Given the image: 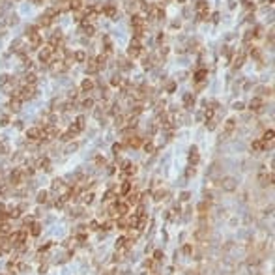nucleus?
Wrapping results in <instances>:
<instances>
[{"label": "nucleus", "instance_id": "nucleus-1", "mask_svg": "<svg viewBox=\"0 0 275 275\" xmlns=\"http://www.w3.org/2000/svg\"><path fill=\"white\" fill-rule=\"evenodd\" d=\"M219 185H221L223 191L232 193V191H236V189H238V180H236V178H230V176H227V178H223V180H221Z\"/></svg>", "mask_w": 275, "mask_h": 275}, {"label": "nucleus", "instance_id": "nucleus-2", "mask_svg": "<svg viewBox=\"0 0 275 275\" xmlns=\"http://www.w3.org/2000/svg\"><path fill=\"white\" fill-rule=\"evenodd\" d=\"M114 206H116V213H118V217H125L129 213V204L127 202H122V200H116L114 202Z\"/></svg>", "mask_w": 275, "mask_h": 275}, {"label": "nucleus", "instance_id": "nucleus-3", "mask_svg": "<svg viewBox=\"0 0 275 275\" xmlns=\"http://www.w3.org/2000/svg\"><path fill=\"white\" fill-rule=\"evenodd\" d=\"M210 234H211L210 227H200L199 230L195 232V239H196V242H206V239L210 238Z\"/></svg>", "mask_w": 275, "mask_h": 275}, {"label": "nucleus", "instance_id": "nucleus-4", "mask_svg": "<svg viewBox=\"0 0 275 275\" xmlns=\"http://www.w3.org/2000/svg\"><path fill=\"white\" fill-rule=\"evenodd\" d=\"M53 53H54V47H51V45L43 47V51L39 53V60L43 62V64H49V62H51V56H53Z\"/></svg>", "mask_w": 275, "mask_h": 275}, {"label": "nucleus", "instance_id": "nucleus-5", "mask_svg": "<svg viewBox=\"0 0 275 275\" xmlns=\"http://www.w3.org/2000/svg\"><path fill=\"white\" fill-rule=\"evenodd\" d=\"M10 183L11 185H21V183H23V170L13 168V172L10 174Z\"/></svg>", "mask_w": 275, "mask_h": 275}, {"label": "nucleus", "instance_id": "nucleus-6", "mask_svg": "<svg viewBox=\"0 0 275 275\" xmlns=\"http://www.w3.org/2000/svg\"><path fill=\"white\" fill-rule=\"evenodd\" d=\"M189 163H191L193 167L196 165V163H199V161H200V156H199V148H196V146H191V150H189Z\"/></svg>", "mask_w": 275, "mask_h": 275}, {"label": "nucleus", "instance_id": "nucleus-7", "mask_svg": "<svg viewBox=\"0 0 275 275\" xmlns=\"http://www.w3.org/2000/svg\"><path fill=\"white\" fill-rule=\"evenodd\" d=\"M41 135H43V133H41L39 127H30V129L26 131V139H28V140H39Z\"/></svg>", "mask_w": 275, "mask_h": 275}, {"label": "nucleus", "instance_id": "nucleus-8", "mask_svg": "<svg viewBox=\"0 0 275 275\" xmlns=\"http://www.w3.org/2000/svg\"><path fill=\"white\" fill-rule=\"evenodd\" d=\"M195 10H196V13H200V17L204 19L206 13H208V2H206V0H199L196 6H195Z\"/></svg>", "mask_w": 275, "mask_h": 275}, {"label": "nucleus", "instance_id": "nucleus-9", "mask_svg": "<svg viewBox=\"0 0 275 275\" xmlns=\"http://www.w3.org/2000/svg\"><path fill=\"white\" fill-rule=\"evenodd\" d=\"M234 129H236V120H234V118H228L227 124H225V135H223V137H228ZM223 137H221V139H223Z\"/></svg>", "mask_w": 275, "mask_h": 275}, {"label": "nucleus", "instance_id": "nucleus-10", "mask_svg": "<svg viewBox=\"0 0 275 275\" xmlns=\"http://www.w3.org/2000/svg\"><path fill=\"white\" fill-rule=\"evenodd\" d=\"M125 196H127L125 202H127L129 206H139V204H140V195L139 193H127Z\"/></svg>", "mask_w": 275, "mask_h": 275}, {"label": "nucleus", "instance_id": "nucleus-11", "mask_svg": "<svg viewBox=\"0 0 275 275\" xmlns=\"http://www.w3.org/2000/svg\"><path fill=\"white\" fill-rule=\"evenodd\" d=\"M262 105H264V101L260 99V97H253L251 103H249V109L255 110V112H258V110H262Z\"/></svg>", "mask_w": 275, "mask_h": 275}, {"label": "nucleus", "instance_id": "nucleus-12", "mask_svg": "<svg viewBox=\"0 0 275 275\" xmlns=\"http://www.w3.org/2000/svg\"><path fill=\"white\" fill-rule=\"evenodd\" d=\"M38 168H41V170L49 172V170H51V159H49V157H41V159H38Z\"/></svg>", "mask_w": 275, "mask_h": 275}, {"label": "nucleus", "instance_id": "nucleus-13", "mask_svg": "<svg viewBox=\"0 0 275 275\" xmlns=\"http://www.w3.org/2000/svg\"><path fill=\"white\" fill-rule=\"evenodd\" d=\"M125 146H129V148H139V146H142V139H139V137H129L127 140H125Z\"/></svg>", "mask_w": 275, "mask_h": 275}, {"label": "nucleus", "instance_id": "nucleus-14", "mask_svg": "<svg viewBox=\"0 0 275 275\" xmlns=\"http://www.w3.org/2000/svg\"><path fill=\"white\" fill-rule=\"evenodd\" d=\"M131 24L135 26V28H142L144 26V17L139 15V13H137V15H133L131 17Z\"/></svg>", "mask_w": 275, "mask_h": 275}, {"label": "nucleus", "instance_id": "nucleus-15", "mask_svg": "<svg viewBox=\"0 0 275 275\" xmlns=\"http://www.w3.org/2000/svg\"><path fill=\"white\" fill-rule=\"evenodd\" d=\"M131 189H133V183L131 182H124L122 185H120V195L125 196L127 193H131Z\"/></svg>", "mask_w": 275, "mask_h": 275}, {"label": "nucleus", "instance_id": "nucleus-16", "mask_svg": "<svg viewBox=\"0 0 275 275\" xmlns=\"http://www.w3.org/2000/svg\"><path fill=\"white\" fill-rule=\"evenodd\" d=\"M196 210H199V213H200V215H206V213H208V210H210V202L202 200L199 206H196Z\"/></svg>", "mask_w": 275, "mask_h": 275}, {"label": "nucleus", "instance_id": "nucleus-17", "mask_svg": "<svg viewBox=\"0 0 275 275\" xmlns=\"http://www.w3.org/2000/svg\"><path fill=\"white\" fill-rule=\"evenodd\" d=\"M92 88H94V81H92V79H84L82 84H81V90L82 92H90Z\"/></svg>", "mask_w": 275, "mask_h": 275}, {"label": "nucleus", "instance_id": "nucleus-18", "mask_svg": "<svg viewBox=\"0 0 275 275\" xmlns=\"http://www.w3.org/2000/svg\"><path fill=\"white\" fill-rule=\"evenodd\" d=\"M97 71H99V67H97L96 60H90L86 64V73H97Z\"/></svg>", "mask_w": 275, "mask_h": 275}, {"label": "nucleus", "instance_id": "nucleus-19", "mask_svg": "<svg viewBox=\"0 0 275 275\" xmlns=\"http://www.w3.org/2000/svg\"><path fill=\"white\" fill-rule=\"evenodd\" d=\"M10 109H11L13 112H17V110L21 109V99H19V97H13V99L10 101Z\"/></svg>", "mask_w": 275, "mask_h": 275}, {"label": "nucleus", "instance_id": "nucleus-20", "mask_svg": "<svg viewBox=\"0 0 275 275\" xmlns=\"http://www.w3.org/2000/svg\"><path fill=\"white\" fill-rule=\"evenodd\" d=\"M251 148H253V150H255V152H262V150H264V142H262V140H260V139H256V140H253Z\"/></svg>", "mask_w": 275, "mask_h": 275}, {"label": "nucleus", "instance_id": "nucleus-21", "mask_svg": "<svg viewBox=\"0 0 275 275\" xmlns=\"http://www.w3.org/2000/svg\"><path fill=\"white\" fill-rule=\"evenodd\" d=\"M183 103H185V107L189 109L191 105H195V96L193 94H185V96H183Z\"/></svg>", "mask_w": 275, "mask_h": 275}, {"label": "nucleus", "instance_id": "nucleus-22", "mask_svg": "<svg viewBox=\"0 0 275 275\" xmlns=\"http://www.w3.org/2000/svg\"><path fill=\"white\" fill-rule=\"evenodd\" d=\"M30 228H32V230H30L32 236H39V234H41V225H39V223H32Z\"/></svg>", "mask_w": 275, "mask_h": 275}, {"label": "nucleus", "instance_id": "nucleus-23", "mask_svg": "<svg viewBox=\"0 0 275 275\" xmlns=\"http://www.w3.org/2000/svg\"><path fill=\"white\" fill-rule=\"evenodd\" d=\"M165 196H167V191L159 189L157 193H153V200H156V202H161V200H165Z\"/></svg>", "mask_w": 275, "mask_h": 275}, {"label": "nucleus", "instance_id": "nucleus-24", "mask_svg": "<svg viewBox=\"0 0 275 275\" xmlns=\"http://www.w3.org/2000/svg\"><path fill=\"white\" fill-rule=\"evenodd\" d=\"M116 227L120 228V230H127L129 227H127V221L124 219V217H118V221H116Z\"/></svg>", "mask_w": 275, "mask_h": 275}, {"label": "nucleus", "instance_id": "nucleus-25", "mask_svg": "<svg viewBox=\"0 0 275 275\" xmlns=\"http://www.w3.org/2000/svg\"><path fill=\"white\" fill-rule=\"evenodd\" d=\"M125 243H127V238H125V236H120L116 239V249H125Z\"/></svg>", "mask_w": 275, "mask_h": 275}, {"label": "nucleus", "instance_id": "nucleus-26", "mask_svg": "<svg viewBox=\"0 0 275 275\" xmlns=\"http://www.w3.org/2000/svg\"><path fill=\"white\" fill-rule=\"evenodd\" d=\"M206 77H208V71H206V69H199V71L195 73V81H204Z\"/></svg>", "mask_w": 275, "mask_h": 275}, {"label": "nucleus", "instance_id": "nucleus-27", "mask_svg": "<svg viewBox=\"0 0 275 275\" xmlns=\"http://www.w3.org/2000/svg\"><path fill=\"white\" fill-rule=\"evenodd\" d=\"M99 228H101V230H105V232H109V230H112V228H114V223H112V221H105V223H101V225H99Z\"/></svg>", "mask_w": 275, "mask_h": 275}, {"label": "nucleus", "instance_id": "nucleus-28", "mask_svg": "<svg viewBox=\"0 0 275 275\" xmlns=\"http://www.w3.org/2000/svg\"><path fill=\"white\" fill-rule=\"evenodd\" d=\"M82 202L84 204H92V202H94V193H92V191L90 193H84L82 195Z\"/></svg>", "mask_w": 275, "mask_h": 275}, {"label": "nucleus", "instance_id": "nucleus-29", "mask_svg": "<svg viewBox=\"0 0 275 275\" xmlns=\"http://www.w3.org/2000/svg\"><path fill=\"white\" fill-rule=\"evenodd\" d=\"M47 195H49L47 191H39V193H38V199H36V200H38L39 204H43V202H47Z\"/></svg>", "mask_w": 275, "mask_h": 275}, {"label": "nucleus", "instance_id": "nucleus-30", "mask_svg": "<svg viewBox=\"0 0 275 275\" xmlns=\"http://www.w3.org/2000/svg\"><path fill=\"white\" fill-rule=\"evenodd\" d=\"M243 60H245V54L236 56V60H234V67H242V66H243Z\"/></svg>", "mask_w": 275, "mask_h": 275}, {"label": "nucleus", "instance_id": "nucleus-31", "mask_svg": "<svg viewBox=\"0 0 275 275\" xmlns=\"http://www.w3.org/2000/svg\"><path fill=\"white\" fill-rule=\"evenodd\" d=\"M82 6V0H69V8L71 10H79Z\"/></svg>", "mask_w": 275, "mask_h": 275}, {"label": "nucleus", "instance_id": "nucleus-32", "mask_svg": "<svg viewBox=\"0 0 275 275\" xmlns=\"http://www.w3.org/2000/svg\"><path fill=\"white\" fill-rule=\"evenodd\" d=\"M73 58H75L77 62H84V60H86V54H84V51H77Z\"/></svg>", "mask_w": 275, "mask_h": 275}, {"label": "nucleus", "instance_id": "nucleus-33", "mask_svg": "<svg viewBox=\"0 0 275 275\" xmlns=\"http://www.w3.org/2000/svg\"><path fill=\"white\" fill-rule=\"evenodd\" d=\"M96 64H97V67H105V64H107V56H97V60H96Z\"/></svg>", "mask_w": 275, "mask_h": 275}, {"label": "nucleus", "instance_id": "nucleus-34", "mask_svg": "<svg viewBox=\"0 0 275 275\" xmlns=\"http://www.w3.org/2000/svg\"><path fill=\"white\" fill-rule=\"evenodd\" d=\"M24 82L26 84H36V75H34V73H28L24 77Z\"/></svg>", "mask_w": 275, "mask_h": 275}, {"label": "nucleus", "instance_id": "nucleus-35", "mask_svg": "<svg viewBox=\"0 0 275 275\" xmlns=\"http://www.w3.org/2000/svg\"><path fill=\"white\" fill-rule=\"evenodd\" d=\"M182 253H183V255H191V253H193V245L191 243H185L182 247Z\"/></svg>", "mask_w": 275, "mask_h": 275}, {"label": "nucleus", "instance_id": "nucleus-36", "mask_svg": "<svg viewBox=\"0 0 275 275\" xmlns=\"http://www.w3.org/2000/svg\"><path fill=\"white\" fill-rule=\"evenodd\" d=\"M94 107V99H90V97H86V99L82 101V109H92Z\"/></svg>", "mask_w": 275, "mask_h": 275}, {"label": "nucleus", "instance_id": "nucleus-37", "mask_svg": "<svg viewBox=\"0 0 275 275\" xmlns=\"http://www.w3.org/2000/svg\"><path fill=\"white\" fill-rule=\"evenodd\" d=\"M39 24L41 26H49V24H51V19H49L47 15H41L39 17Z\"/></svg>", "mask_w": 275, "mask_h": 275}, {"label": "nucleus", "instance_id": "nucleus-38", "mask_svg": "<svg viewBox=\"0 0 275 275\" xmlns=\"http://www.w3.org/2000/svg\"><path fill=\"white\" fill-rule=\"evenodd\" d=\"M103 13L109 15V17H112V15H114V6H107V8H103Z\"/></svg>", "mask_w": 275, "mask_h": 275}, {"label": "nucleus", "instance_id": "nucleus-39", "mask_svg": "<svg viewBox=\"0 0 275 275\" xmlns=\"http://www.w3.org/2000/svg\"><path fill=\"white\" fill-rule=\"evenodd\" d=\"M124 122H125L124 116H116L114 118V125H116V127H124Z\"/></svg>", "mask_w": 275, "mask_h": 275}, {"label": "nucleus", "instance_id": "nucleus-40", "mask_svg": "<svg viewBox=\"0 0 275 275\" xmlns=\"http://www.w3.org/2000/svg\"><path fill=\"white\" fill-rule=\"evenodd\" d=\"M142 146H144V150H146L148 153H152V152H153V144H152V140H148V142H142Z\"/></svg>", "mask_w": 275, "mask_h": 275}, {"label": "nucleus", "instance_id": "nucleus-41", "mask_svg": "<svg viewBox=\"0 0 275 275\" xmlns=\"http://www.w3.org/2000/svg\"><path fill=\"white\" fill-rule=\"evenodd\" d=\"M77 148H79V142H73V144H69L64 152H66V153H71V152H75V150H77Z\"/></svg>", "mask_w": 275, "mask_h": 275}, {"label": "nucleus", "instance_id": "nucleus-42", "mask_svg": "<svg viewBox=\"0 0 275 275\" xmlns=\"http://www.w3.org/2000/svg\"><path fill=\"white\" fill-rule=\"evenodd\" d=\"M161 258H163V251L157 249L156 253H153V260H161Z\"/></svg>", "mask_w": 275, "mask_h": 275}, {"label": "nucleus", "instance_id": "nucleus-43", "mask_svg": "<svg viewBox=\"0 0 275 275\" xmlns=\"http://www.w3.org/2000/svg\"><path fill=\"white\" fill-rule=\"evenodd\" d=\"M75 124L79 125L81 129H84V116H79V118H77V122H75Z\"/></svg>", "mask_w": 275, "mask_h": 275}, {"label": "nucleus", "instance_id": "nucleus-44", "mask_svg": "<svg viewBox=\"0 0 275 275\" xmlns=\"http://www.w3.org/2000/svg\"><path fill=\"white\" fill-rule=\"evenodd\" d=\"M90 230H99V223H97V221H90Z\"/></svg>", "mask_w": 275, "mask_h": 275}, {"label": "nucleus", "instance_id": "nucleus-45", "mask_svg": "<svg viewBox=\"0 0 275 275\" xmlns=\"http://www.w3.org/2000/svg\"><path fill=\"white\" fill-rule=\"evenodd\" d=\"M195 172H196V170H195V167H189V168H187V172H185V176H187V178H191V176H195Z\"/></svg>", "mask_w": 275, "mask_h": 275}, {"label": "nucleus", "instance_id": "nucleus-46", "mask_svg": "<svg viewBox=\"0 0 275 275\" xmlns=\"http://www.w3.org/2000/svg\"><path fill=\"white\" fill-rule=\"evenodd\" d=\"M120 81H122V79H120V77H112V81H110V84H112V86H118V84H120Z\"/></svg>", "mask_w": 275, "mask_h": 275}, {"label": "nucleus", "instance_id": "nucleus-47", "mask_svg": "<svg viewBox=\"0 0 275 275\" xmlns=\"http://www.w3.org/2000/svg\"><path fill=\"white\" fill-rule=\"evenodd\" d=\"M206 127H208L210 131H211V129H215V122H213V120H210V122L206 124Z\"/></svg>", "mask_w": 275, "mask_h": 275}, {"label": "nucleus", "instance_id": "nucleus-48", "mask_svg": "<svg viewBox=\"0 0 275 275\" xmlns=\"http://www.w3.org/2000/svg\"><path fill=\"white\" fill-rule=\"evenodd\" d=\"M204 116H206V118H211V116H213V109H206V112H204Z\"/></svg>", "mask_w": 275, "mask_h": 275}, {"label": "nucleus", "instance_id": "nucleus-49", "mask_svg": "<svg viewBox=\"0 0 275 275\" xmlns=\"http://www.w3.org/2000/svg\"><path fill=\"white\" fill-rule=\"evenodd\" d=\"M112 196H114V193H112V191H107V193H105V199H103V200H110Z\"/></svg>", "mask_w": 275, "mask_h": 275}, {"label": "nucleus", "instance_id": "nucleus-50", "mask_svg": "<svg viewBox=\"0 0 275 275\" xmlns=\"http://www.w3.org/2000/svg\"><path fill=\"white\" fill-rule=\"evenodd\" d=\"M122 148H124L122 144H114V146H112V152H116V153H118L120 150H122Z\"/></svg>", "mask_w": 275, "mask_h": 275}, {"label": "nucleus", "instance_id": "nucleus-51", "mask_svg": "<svg viewBox=\"0 0 275 275\" xmlns=\"http://www.w3.org/2000/svg\"><path fill=\"white\" fill-rule=\"evenodd\" d=\"M234 109H236V110H243V103H239V101L234 103Z\"/></svg>", "mask_w": 275, "mask_h": 275}, {"label": "nucleus", "instance_id": "nucleus-52", "mask_svg": "<svg viewBox=\"0 0 275 275\" xmlns=\"http://www.w3.org/2000/svg\"><path fill=\"white\" fill-rule=\"evenodd\" d=\"M0 153H8V146L6 144H0Z\"/></svg>", "mask_w": 275, "mask_h": 275}, {"label": "nucleus", "instance_id": "nucleus-53", "mask_svg": "<svg viewBox=\"0 0 275 275\" xmlns=\"http://www.w3.org/2000/svg\"><path fill=\"white\" fill-rule=\"evenodd\" d=\"M49 247H51V243H45V245H41V247H39V253H43V251H47Z\"/></svg>", "mask_w": 275, "mask_h": 275}, {"label": "nucleus", "instance_id": "nucleus-54", "mask_svg": "<svg viewBox=\"0 0 275 275\" xmlns=\"http://www.w3.org/2000/svg\"><path fill=\"white\" fill-rule=\"evenodd\" d=\"M86 234H79V236H77V239H79V242H86Z\"/></svg>", "mask_w": 275, "mask_h": 275}, {"label": "nucleus", "instance_id": "nucleus-55", "mask_svg": "<svg viewBox=\"0 0 275 275\" xmlns=\"http://www.w3.org/2000/svg\"><path fill=\"white\" fill-rule=\"evenodd\" d=\"M0 125H8V118H6V116L0 118Z\"/></svg>", "mask_w": 275, "mask_h": 275}, {"label": "nucleus", "instance_id": "nucleus-56", "mask_svg": "<svg viewBox=\"0 0 275 275\" xmlns=\"http://www.w3.org/2000/svg\"><path fill=\"white\" fill-rule=\"evenodd\" d=\"M174 88H176V84H174V82H170V84L167 86V90H168V92H174Z\"/></svg>", "mask_w": 275, "mask_h": 275}, {"label": "nucleus", "instance_id": "nucleus-57", "mask_svg": "<svg viewBox=\"0 0 275 275\" xmlns=\"http://www.w3.org/2000/svg\"><path fill=\"white\" fill-rule=\"evenodd\" d=\"M144 266H146V268H153V260H146Z\"/></svg>", "mask_w": 275, "mask_h": 275}, {"label": "nucleus", "instance_id": "nucleus-58", "mask_svg": "<svg viewBox=\"0 0 275 275\" xmlns=\"http://www.w3.org/2000/svg\"><path fill=\"white\" fill-rule=\"evenodd\" d=\"M96 163H97V165H105V159H103V157H97Z\"/></svg>", "mask_w": 275, "mask_h": 275}, {"label": "nucleus", "instance_id": "nucleus-59", "mask_svg": "<svg viewBox=\"0 0 275 275\" xmlns=\"http://www.w3.org/2000/svg\"><path fill=\"white\" fill-rule=\"evenodd\" d=\"M182 200H189V193H182Z\"/></svg>", "mask_w": 275, "mask_h": 275}, {"label": "nucleus", "instance_id": "nucleus-60", "mask_svg": "<svg viewBox=\"0 0 275 275\" xmlns=\"http://www.w3.org/2000/svg\"><path fill=\"white\" fill-rule=\"evenodd\" d=\"M2 253H4V251H2V249H0V256H2Z\"/></svg>", "mask_w": 275, "mask_h": 275}]
</instances>
